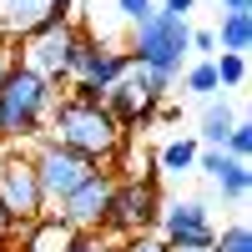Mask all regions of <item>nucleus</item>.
Instances as JSON below:
<instances>
[{
    "instance_id": "1",
    "label": "nucleus",
    "mask_w": 252,
    "mask_h": 252,
    "mask_svg": "<svg viewBox=\"0 0 252 252\" xmlns=\"http://www.w3.org/2000/svg\"><path fill=\"white\" fill-rule=\"evenodd\" d=\"M46 126H51V141L71 146L76 157H86V161H96V166L111 161L121 146H126V131L116 126V116L101 106V101H91V96H66V101L56 96Z\"/></svg>"
},
{
    "instance_id": "29",
    "label": "nucleus",
    "mask_w": 252,
    "mask_h": 252,
    "mask_svg": "<svg viewBox=\"0 0 252 252\" xmlns=\"http://www.w3.org/2000/svg\"><path fill=\"white\" fill-rule=\"evenodd\" d=\"M222 10H252V0H222Z\"/></svg>"
},
{
    "instance_id": "8",
    "label": "nucleus",
    "mask_w": 252,
    "mask_h": 252,
    "mask_svg": "<svg viewBox=\"0 0 252 252\" xmlns=\"http://www.w3.org/2000/svg\"><path fill=\"white\" fill-rule=\"evenodd\" d=\"M111 187H116V177L96 166V172H91L86 182H81L71 197H61V202H56V217L66 222L76 237L106 232V207H111Z\"/></svg>"
},
{
    "instance_id": "27",
    "label": "nucleus",
    "mask_w": 252,
    "mask_h": 252,
    "mask_svg": "<svg viewBox=\"0 0 252 252\" xmlns=\"http://www.w3.org/2000/svg\"><path fill=\"white\" fill-rule=\"evenodd\" d=\"M10 66H15V51L5 46V40H0V81H5V76H10Z\"/></svg>"
},
{
    "instance_id": "16",
    "label": "nucleus",
    "mask_w": 252,
    "mask_h": 252,
    "mask_svg": "<svg viewBox=\"0 0 252 252\" xmlns=\"http://www.w3.org/2000/svg\"><path fill=\"white\" fill-rule=\"evenodd\" d=\"M212 35H217V51L247 56V46H252V10H227L222 26H217Z\"/></svg>"
},
{
    "instance_id": "18",
    "label": "nucleus",
    "mask_w": 252,
    "mask_h": 252,
    "mask_svg": "<svg viewBox=\"0 0 252 252\" xmlns=\"http://www.w3.org/2000/svg\"><path fill=\"white\" fill-rule=\"evenodd\" d=\"M182 91L212 101V96L222 91V86H217V66H212V61H192V66H187V76H182Z\"/></svg>"
},
{
    "instance_id": "9",
    "label": "nucleus",
    "mask_w": 252,
    "mask_h": 252,
    "mask_svg": "<svg viewBox=\"0 0 252 252\" xmlns=\"http://www.w3.org/2000/svg\"><path fill=\"white\" fill-rule=\"evenodd\" d=\"M157 227H161V242L172 247V252H187V247H212V237H217V227H212V207H207L202 197L161 202Z\"/></svg>"
},
{
    "instance_id": "4",
    "label": "nucleus",
    "mask_w": 252,
    "mask_h": 252,
    "mask_svg": "<svg viewBox=\"0 0 252 252\" xmlns=\"http://www.w3.org/2000/svg\"><path fill=\"white\" fill-rule=\"evenodd\" d=\"M76 40H81L76 20H71V15H56V20H46L40 31H31L26 40H20L15 66H26L31 76H40V81H51V86H56V81H66V71H71Z\"/></svg>"
},
{
    "instance_id": "2",
    "label": "nucleus",
    "mask_w": 252,
    "mask_h": 252,
    "mask_svg": "<svg viewBox=\"0 0 252 252\" xmlns=\"http://www.w3.org/2000/svg\"><path fill=\"white\" fill-rule=\"evenodd\" d=\"M51 106H56V86L51 81L31 76L26 66H10V76L0 81V141L40 136Z\"/></svg>"
},
{
    "instance_id": "21",
    "label": "nucleus",
    "mask_w": 252,
    "mask_h": 252,
    "mask_svg": "<svg viewBox=\"0 0 252 252\" xmlns=\"http://www.w3.org/2000/svg\"><path fill=\"white\" fill-rule=\"evenodd\" d=\"M222 152H227V157H237V161H247V157H252V126H247L242 116L232 121V131H227V141H222Z\"/></svg>"
},
{
    "instance_id": "12",
    "label": "nucleus",
    "mask_w": 252,
    "mask_h": 252,
    "mask_svg": "<svg viewBox=\"0 0 252 252\" xmlns=\"http://www.w3.org/2000/svg\"><path fill=\"white\" fill-rule=\"evenodd\" d=\"M197 172H207V177H212V182L222 187V197H227V202H242V197H247V187H252L247 161L227 157L222 146H202V152H197Z\"/></svg>"
},
{
    "instance_id": "20",
    "label": "nucleus",
    "mask_w": 252,
    "mask_h": 252,
    "mask_svg": "<svg viewBox=\"0 0 252 252\" xmlns=\"http://www.w3.org/2000/svg\"><path fill=\"white\" fill-rule=\"evenodd\" d=\"M212 252H252V227L247 222H232L212 237Z\"/></svg>"
},
{
    "instance_id": "26",
    "label": "nucleus",
    "mask_w": 252,
    "mask_h": 252,
    "mask_svg": "<svg viewBox=\"0 0 252 252\" xmlns=\"http://www.w3.org/2000/svg\"><path fill=\"white\" fill-rule=\"evenodd\" d=\"M161 10H166V15H177V20H187V15L197 10V0H161Z\"/></svg>"
},
{
    "instance_id": "31",
    "label": "nucleus",
    "mask_w": 252,
    "mask_h": 252,
    "mask_svg": "<svg viewBox=\"0 0 252 252\" xmlns=\"http://www.w3.org/2000/svg\"><path fill=\"white\" fill-rule=\"evenodd\" d=\"M187 252H212V247H187Z\"/></svg>"
},
{
    "instance_id": "28",
    "label": "nucleus",
    "mask_w": 252,
    "mask_h": 252,
    "mask_svg": "<svg viewBox=\"0 0 252 252\" xmlns=\"http://www.w3.org/2000/svg\"><path fill=\"white\" fill-rule=\"evenodd\" d=\"M5 232H15V222H10V212H5V207H0V237H5Z\"/></svg>"
},
{
    "instance_id": "13",
    "label": "nucleus",
    "mask_w": 252,
    "mask_h": 252,
    "mask_svg": "<svg viewBox=\"0 0 252 252\" xmlns=\"http://www.w3.org/2000/svg\"><path fill=\"white\" fill-rule=\"evenodd\" d=\"M61 10L51 0H0V35L10 40H26L31 31H40L46 20H56Z\"/></svg>"
},
{
    "instance_id": "6",
    "label": "nucleus",
    "mask_w": 252,
    "mask_h": 252,
    "mask_svg": "<svg viewBox=\"0 0 252 252\" xmlns=\"http://www.w3.org/2000/svg\"><path fill=\"white\" fill-rule=\"evenodd\" d=\"M161 212V192L152 177H126L111 187V207H106V232L121 237H136V232H152Z\"/></svg>"
},
{
    "instance_id": "23",
    "label": "nucleus",
    "mask_w": 252,
    "mask_h": 252,
    "mask_svg": "<svg viewBox=\"0 0 252 252\" xmlns=\"http://www.w3.org/2000/svg\"><path fill=\"white\" fill-rule=\"evenodd\" d=\"M116 252H172L161 237H152V232H136V237H121V247Z\"/></svg>"
},
{
    "instance_id": "22",
    "label": "nucleus",
    "mask_w": 252,
    "mask_h": 252,
    "mask_svg": "<svg viewBox=\"0 0 252 252\" xmlns=\"http://www.w3.org/2000/svg\"><path fill=\"white\" fill-rule=\"evenodd\" d=\"M111 5H116V15L126 20V26H141V20L152 15V10H157L152 0H111Z\"/></svg>"
},
{
    "instance_id": "19",
    "label": "nucleus",
    "mask_w": 252,
    "mask_h": 252,
    "mask_svg": "<svg viewBox=\"0 0 252 252\" xmlns=\"http://www.w3.org/2000/svg\"><path fill=\"white\" fill-rule=\"evenodd\" d=\"M212 66H217V86H222V91H237L242 81H247V56L222 51V56H212Z\"/></svg>"
},
{
    "instance_id": "10",
    "label": "nucleus",
    "mask_w": 252,
    "mask_h": 252,
    "mask_svg": "<svg viewBox=\"0 0 252 252\" xmlns=\"http://www.w3.org/2000/svg\"><path fill=\"white\" fill-rule=\"evenodd\" d=\"M0 207L10 212L15 227L35 222L46 212V197H40V182H35V166L26 152H5L0 157Z\"/></svg>"
},
{
    "instance_id": "25",
    "label": "nucleus",
    "mask_w": 252,
    "mask_h": 252,
    "mask_svg": "<svg viewBox=\"0 0 252 252\" xmlns=\"http://www.w3.org/2000/svg\"><path fill=\"white\" fill-rule=\"evenodd\" d=\"M66 252H116V247H111L106 237H101V232H91V237H76Z\"/></svg>"
},
{
    "instance_id": "17",
    "label": "nucleus",
    "mask_w": 252,
    "mask_h": 252,
    "mask_svg": "<svg viewBox=\"0 0 252 252\" xmlns=\"http://www.w3.org/2000/svg\"><path fill=\"white\" fill-rule=\"evenodd\" d=\"M232 121H237V116H232V106L212 96V101L202 106V131H197V141H202V146H222V141H227V131H232Z\"/></svg>"
},
{
    "instance_id": "14",
    "label": "nucleus",
    "mask_w": 252,
    "mask_h": 252,
    "mask_svg": "<svg viewBox=\"0 0 252 252\" xmlns=\"http://www.w3.org/2000/svg\"><path fill=\"white\" fill-rule=\"evenodd\" d=\"M71 242H76V232L66 222H61L56 212H40L35 222H26V242H20V247H26V252H66Z\"/></svg>"
},
{
    "instance_id": "3",
    "label": "nucleus",
    "mask_w": 252,
    "mask_h": 252,
    "mask_svg": "<svg viewBox=\"0 0 252 252\" xmlns=\"http://www.w3.org/2000/svg\"><path fill=\"white\" fill-rule=\"evenodd\" d=\"M126 56H131L141 71L182 76V61L192 56V26L177 20V15H166V10H152L141 26H131V46H126Z\"/></svg>"
},
{
    "instance_id": "24",
    "label": "nucleus",
    "mask_w": 252,
    "mask_h": 252,
    "mask_svg": "<svg viewBox=\"0 0 252 252\" xmlns=\"http://www.w3.org/2000/svg\"><path fill=\"white\" fill-rule=\"evenodd\" d=\"M192 51H197V61H212L217 56V35L212 31H192Z\"/></svg>"
},
{
    "instance_id": "15",
    "label": "nucleus",
    "mask_w": 252,
    "mask_h": 252,
    "mask_svg": "<svg viewBox=\"0 0 252 252\" xmlns=\"http://www.w3.org/2000/svg\"><path fill=\"white\" fill-rule=\"evenodd\" d=\"M197 152H202V141H197V136H172V141H161V152H157V166H161L166 177L197 172Z\"/></svg>"
},
{
    "instance_id": "5",
    "label": "nucleus",
    "mask_w": 252,
    "mask_h": 252,
    "mask_svg": "<svg viewBox=\"0 0 252 252\" xmlns=\"http://www.w3.org/2000/svg\"><path fill=\"white\" fill-rule=\"evenodd\" d=\"M31 166H35V182H40V197H46V207H56L61 197H71L76 187L96 172V161L76 157L71 146H61V141H51V136H46V141H35Z\"/></svg>"
},
{
    "instance_id": "7",
    "label": "nucleus",
    "mask_w": 252,
    "mask_h": 252,
    "mask_svg": "<svg viewBox=\"0 0 252 252\" xmlns=\"http://www.w3.org/2000/svg\"><path fill=\"white\" fill-rule=\"evenodd\" d=\"M131 66V56H126V46H101V40H91V35H81L76 40V56H71V71H66V81L76 86V96H91V101H101V91L111 86V81Z\"/></svg>"
},
{
    "instance_id": "30",
    "label": "nucleus",
    "mask_w": 252,
    "mask_h": 252,
    "mask_svg": "<svg viewBox=\"0 0 252 252\" xmlns=\"http://www.w3.org/2000/svg\"><path fill=\"white\" fill-rule=\"evenodd\" d=\"M51 5H56V10H61V15H71V0H51Z\"/></svg>"
},
{
    "instance_id": "11",
    "label": "nucleus",
    "mask_w": 252,
    "mask_h": 252,
    "mask_svg": "<svg viewBox=\"0 0 252 252\" xmlns=\"http://www.w3.org/2000/svg\"><path fill=\"white\" fill-rule=\"evenodd\" d=\"M101 106H106V111L116 116V126L126 131V126H141V121H152V111L161 106V96L152 91L146 71H141L136 61H131V66H126V71L111 81V86L101 91Z\"/></svg>"
}]
</instances>
